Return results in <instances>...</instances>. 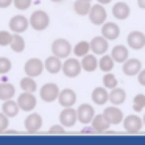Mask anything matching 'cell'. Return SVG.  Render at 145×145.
Instances as JSON below:
<instances>
[{
  "mask_svg": "<svg viewBox=\"0 0 145 145\" xmlns=\"http://www.w3.org/2000/svg\"><path fill=\"white\" fill-rule=\"evenodd\" d=\"M28 20H30V27L33 30H36V31H44L50 25V17H48V14L45 11H41V10L35 11L30 16Z\"/></svg>",
  "mask_w": 145,
  "mask_h": 145,
  "instance_id": "cell-1",
  "label": "cell"
},
{
  "mask_svg": "<svg viewBox=\"0 0 145 145\" xmlns=\"http://www.w3.org/2000/svg\"><path fill=\"white\" fill-rule=\"evenodd\" d=\"M70 52H72V45H70V42L67 39H56L52 44V53L55 56L61 58V59L63 58H69Z\"/></svg>",
  "mask_w": 145,
  "mask_h": 145,
  "instance_id": "cell-2",
  "label": "cell"
},
{
  "mask_svg": "<svg viewBox=\"0 0 145 145\" xmlns=\"http://www.w3.org/2000/svg\"><path fill=\"white\" fill-rule=\"evenodd\" d=\"M39 95H41V98L45 101V103H52V101L58 100V95H59V88H58L55 83H47V84H44L41 88Z\"/></svg>",
  "mask_w": 145,
  "mask_h": 145,
  "instance_id": "cell-3",
  "label": "cell"
},
{
  "mask_svg": "<svg viewBox=\"0 0 145 145\" xmlns=\"http://www.w3.org/2000/svg\"><path fill=\"white\" fill-rule=\"evenodd\" d=\"M36 103H38V100H36V97L33 95V92L24 91L22 94L19 95V98H17V105H19L20 111H25V112H30V111L35 109Z\"/></svg>",
  "mask_w": 145,
  "mask_h": 145,
  "instance_id": "cell-4",
  "label": "cell"
},
{
  "mask_svg": "<svg viewBox=\"0 0 145 145\" xmlns=\"http://www.w3.org/2000/svg\"><path fill=\"white\" fill-rule=\"evenodd\" d=\"M61 70H63V73L66 76L75 78V76H78L80 72H81V63H80L78 59H75V58H67V59L64 61Z\"/></svg>",
  "mask_w": 145,
  "mask_h": 145,
  "instance_id": "cell-5",
  "label": "cell"
},
{
  "mask_svg": "<svg viewBox=\"0 0 145 145\" xmlns=\"http://www.w3.org/2000/svg\"><path fill=\"white\" fill-rule=\"evenodd\" d=\"M24 70H25V73L28 76L36 78V76H39L42 73V70H44V63H42L41 59H38V58H31V59H28L25 63Z\"/></svg>",
  "mask_w": 145,
  "mask_h": 145,
  "instance_id": "cell-6",
  "label": "cell"
},
{
  "mask_svg": "<svg viewBox=\"0 0 145 145\" xmlns=\"http://www.w3.org/2000/svg\"><path fill=\"white\" fill-rule=\"evenodd\" d=\"M28 27H30V20L25 16H22V14L13 16L10 19V28L13 33H24L28 30Z\"/></svg>",
  "mask_w": 145,
  "mask_h": 145,
  "instance_id": "cell-7",
  "label": "cell"
},
{
  "mask_svg": "<svg viewBox=\"0 0 145 145\" xmlns=\"http://www.w3.org/2000/svg\"><path fill=\"white\" fill-rule=\"evenodd\" d=\"M89 19L94 25H101V24L106 22V11H105L103 5L98 3L91 7V11H89Z\"/></svg>",
  "mask_w": 145,
  "mask_h": 145,
  "instance_id": "cell-8",
  "label": "cell"
},
{
  "mask_svg": "<svg viewBox=\"0 0 145 145\" xmlns=\"http://www.w3.org/2000/svg\"><path fill=\"white\" fill-rule=\"evenodd\" d=\"M76 109H72L70 108H64V111H61L59 114V123L64 126V128H72L76 123Z\"/></svg>",
  "mask_w": 145,
  "mask_h": 145,
  "instance_id": "cell-9",
  "label": "cell"
},
{
  "mask_svg": "<svg viewBox=\"0 0 145 145\" xmlns=\"http://www.w3.org/2000/svg\"><path fill=\"white\" fill-rule=\"evenodd\" d=\"M94 116H95L94 108L88 103L80 105V108L76 109V119H78V122L84 123V125L86 123H91V120L94 119Z\"/></svg>",
  "mask_w": 145,
  "mask_h": 145,
  "instance_id": "cell-10",
  "label": "cell"
},
{
  "mask_svg": "<svg viewBox=\"0 0 145 145\" xmlns=\"http://www.w3.org/2000/svg\"><path fill=\"white\" fill-rule=\"evenodd\" d=\"M25 129L27 133H38L42 128V117L38 112H31L25 119Z\"/></svg>",
  "mask_w": 145,
  "mask_h": 145,
  "instance_id": "cell-11",
  "label": "cell"
},
{
  "mask_svg": "<svg viewBox=\"0 0 145 145\" xmlns=\"http://www.w3.org/2000/svg\"><path fill=\"white\" fill-rule=\"evenodd\" d=\"M58 101H59V105L63 108H70V106H73L75 101H76V94L72 89H63V91H59Z\"/></svg>",
  "mask_w": 145,
  "mask_h": 145,
  "instance_id": "cell-12",
  "label": "cell"
},
{
  "mask_svg": "<svg viewBox=\"0 0 145 145\" xmlns=\"http://www.w3.org/2000/svg\"><path fill=\"white\" fill-rule=\"evenodd\" d=\"M123 126L128 133H139L144 126V122L139 116H128L123 120Z\"/></svg>",
  "mask_w": 145,
  "mask_h": 145,
  "instance_id": "cell-13",
  "label": "cell"
},
{
  "mask_svg": "<svg viewBox=\"0 0 145 145\" xmlns=\"http://www.w3.org/2000/svg\"><path fill=\"white\" fill-rule=\"evenodd\" d=\"M120 35V28L117 24H112V22H105L103 27H101V36L106 38L108 41H114L117 39Z\"/></svg>",
  "mask_w": 145,
  "mask_h": 145,
  "instance_id": "cell-14",
  "label": "cell"
},
{
  "mask_svg": "<svg viewBox=\"0 0 145 145\" xmlns=\"http://www.w3.org/2000/svg\"><path fill=\"white\" fill-rule=\"evenodd\" d=\"M128 45L133 50H140L145 47V35L140 31H131L128 35Z\"/></svg>",
  "mask_w": 145,
  "mask_h": 145,
  "instance_id": "cell-15",
  "label": "cell"
},
{
  "mask_svg": "<svg viewBox=\"0 0 145 145\" xmlns=\"http://www.w3.org/2000/svg\"><path fill=\"white\" fill-rule=\"evenodd\" d=\"M89 44H91V50L94 55H105L108 50V39L103 38V36L94 38Z\"/></svg>",
  "mask_w": 145,
  "mask_h": 145,
  "instance_id": "cell-16",
  "label": "cell"
},
{
  "mask_svg": "<svg viewBox=\"0 0 145 145\" xmlns=\"http://www.w3.org/2000/svg\"><path fill=\"white\" fill-rule=\"evenodd\" d=\"M92 123V129L95 133H105L109 129L111 123L108 122V119L105 117V114H98V116H94V119L91 120Z\"/></svg>",
  "mask_w": 145,
  "mask_h": 145,
  "instance_id": "cell-17",
  "label": "cell"
},
{
  "mask_svg": "<svg viewBox=\"0 0 145 145\" xmlns=\"http://www.w3.org/2000/svg\"><path fill=\"white\" fill-rule=\"evenodd\" d=\"M103 114H105V117L108 119V122H109L111 125H119V123L123 120L122 111H120L119 108H116V106L106 108V109L103 111Z\"/></svg>",
  "mask_w": 145,
  "mask_h": 145,
  "instance_id": "cell-18",
  "label": "cell"
},
{
  "mask_svg": "<svg viewBox=\"0 0 145 145\" xmlns=\"http://www.w3.org/2000/svg\"><path fill=\"white\" fill-rule=\"evenodd\" d=\"M44 69L47 70L48 73H52V75H55V73L61 72V69H63V63H61V58L55 56V55L48 56L47 59H45V63H44Z\"/></svg>",
  "mask_w": 145,
  "mask_h": 145,
  "instance_id": "cell-19",
  "label": "cell"
},
{
  "mask_svg": "<svg viewBox=\"0 0 145 145\" xmlns=\"http://www.w3.org/2000/svg\"><path fill=\"white\" fill-rule=\"evenodd\" d=\"M142 69V64L139 59H136V58H133V59H126L125 63H123V73L128 76H133V75H137L139 72H140Z\"/></svg>",
  "mask_w": 145,
  "mask_h": 145,
  "instance_id": "cell-20",
  "label": "cell"
},
{
  "mask_svg": "<svg viewBox=\"0 0 145 145\" xmlns=\"http://www.w3.org/2000/svg\"><path fill=\"white\" fill-rule=\"evenodd\" d=\"M129 13H131V10H129L128 3H125V2H119V3H116L112 7V14L116 19L123 20L129 16Z\"/></svg>",
  "mask_w": 145,
  "mask_h": 145,
  "instance_id": "cell-21",
  "label": "cell"
},
{
  "mask_svg": "<svg viewBox=\"0 0 145 145\" xmlns=\"http://www.w3.org/2000/svg\"><path fill=\"white\" fill-rule=\"evenodd\" d=\"M19 111H20V108H19V105H17V101H14V100H5V103H3V106H2V112L5 114V116H8V119L10 117H16L17 114H19Z\"/></svg>",
  "mask_w": 145,
  "mask_h": 145,
  "instance_id": "cell-22",
  "label": "cell"
},
{
  "mask_svg": "<svg viewBox=\"0 0 145 145\" xmlns=\"http://www.w3.org/2000/svg\"><path fill=\"white\" fill-rule=\"evenodd\" d=\"M81 63V69L86 70V72H94L95 69L98 67V59L95 58V55H84L83 56V61H80Z\"/></svg>",
  "mask_w": 145,
  "mask_h": 145,
  "instance_id": "cell-23",
  "label": "cell"
},
{
  "mask_svg": "<svg viewBox=\"0 0 145 145\" xmlns=\"http://www.w3.org/2000/svg\"><path fill=\"white\" fill-rule=\"evenodd\" d=\"M108 100H109V94L106 88H95L92 91V101L95 105H105Z\"/></svg>",
  "mask_w": 145,
  "mask_h": 145,
  "instance_id": "cell-24",
  "label": "cell"
},
{
  "mask_svg": "<svg viewBox=\"0 0 145 145\" xmlns=\"http://www.w3.org/2000/svg\"><path fill=\"white\" fill-rule=\"evenodd\" d=\"M111 56H112L114 63H125V61L128 59V48H126L125 45H116V47L112 48Z\"/></svg>",
  "mask_w": 145,
  "mask_h": 145,
  "instance_id": "cell-25",
  "label": "cell"
},
{
  "mask_svg": "<svg viewBox=\"0 0 145 145\" xmlns=\"http://www.w3.org/2000/svg\"><path fill=\"white\" fill-rule=\"evenodd\" d=\"M10 48L16 53H22L24 48H25V39L20 36V33H14L13 35V39L10 42Z\"/></svg>",
  "mask_w": 145,
  "mask_h": 145,
  "instance_id": "cell-26",
  "label": "cell"
},
{
  "mask_svg": "<svg viewBox=\"0 0 145 145\" xmlns=\"http://www.w3.org/2000/svg\"><path fill=\"white\" fill-rule=\"evenodd\" d=\"M126 98V92L122 88H114L109 94V101L112 105H122Z\"/></svg>",
  "mask_w": 145,
  "mask_h": 145,
  "instance_id": "cell-27",
  "label": "cell"
},
{
  "mask_svg": "<svg viewBox=\"0 0 145 145\" xmlns=\"http://www.w3.org/2000/svg\"><path fill=\"white\" fill-rule=\"evenodd\" d=\"M16 94V89H14L13 84L10 83H0V100H10V98L14 97Z\"/></svg>",
  "mask_w": 145,
  "mask_h": 145,
  "instance_id": "cell-28",
  "label": "cell"
},
{
  "mask_svg": "<svg viewBox=\"0 0 145 145\" xmlns=\"http://www.w3.org/2000/svg\"><path fill=\"white\" fill-rule=\"evenodd\" d=\"M91 7H92L91 2H88V0H76L75 3H73V11L78 16H86L91 11Z\"/></svg>",
  "mask_w": 145,
  "mask_h": 145,
  "instance_id": "cell-29",
  "label": "cell"
},
{
  "mask_svg": "<svg viewBox=\"0 0 145 145\" xmlns=\"http://www.w3.org/2000/svg\"><path fill=\"white\" fill-rule=\"evenodd\" d=\"M20 88H22V91H25V92H33V94L38 91V84H36L35 78H33V76H28V75H27L25 78L20 80Z\"/></svg>",
  "mask_w": 145,
  "mask_h": 145,
  "instance_id": "cell-30",
  "label": "cell"
},
{
  "mask_svg": "<svg viewBox=\"0 0 145 145\" xmlns=\"http://www.w3.org/2000/svg\"><path fill=\"white\" fill-rule=\"evenodd\" d=\"M72 50H73V53H75V56L83 58L84 55L89 53V50H91V44H89V42H86V41H81V42H78V44L72 48Z\"/></svg>",
  "mask_w": 145,
  "mask_h": 145,
  "instance_id": "cell-31",
  "label": "cell"
},
{
  "mask_svg": "<svg viewBox=\"0 0 145 145\" xmlns=\"http://www.w3.org/2000/svg\"><path fill=\"white\" fill-rule=\"evenodd\" d=\"M98 67H100V69L103 70L105 73H106V72H111V70H112V67H114V59H112V56L103 55V56H101V59L98 61Z\"/></svg>",
  "mask_w": 145,
  "mask_h": 145,
  "instance_id": "cell-32",
  "label": "cell"
},
{
  "mask_svg": "<svg viewBox=\"0 0 145 145\" xmlns=\"http://www.w3.org/2000/svg\"><path fill=\"white\" fill-rule=\"evenodd\" d=\"M103 84H105V88H108V89H114V88H117V78L112 75V73H109V72H106V75L103 76Z\"/></svg>",
  "mask_w": 145,
  "mask_h": 145,
  "instance_id": "cell-33",
  "label": "cell"
},
{
  "mask_svg": "<svg viewBox=\"0 0 145 145\" xmlns=\"http://www.w3.org/2000/svg\"><path fill=\"white\" fill-rule=\"evenodd\" d=\"M145 108V95L144 94H137L134 97V100H133V109L134 111H142Z\"/></svg>",
  "mask_w": 145,
  "mask_h": 145,
  "instance_id": "cell-34",
  "label": "cell"
},
{
  "mask_svg": "<svg viewBox=\"0 0 145 145\" xmlns=\"http://www.w3.org/2000/svg\"><path fill=\"white\" fill-rule=\"evenodd\" d=\"M11 67H13V64H11V61L8 58H5V56L0 58V75L8 73L11 70Z\"/></svg>",
  "mask_w": 145,
  "mask_h": 145,
  "instance_id": "cell-35",
  "label": "cell"
},
{
  "mask_svg": "<svg viewBox=\"0 0 145 145\" xmlns=\"http://www.w3.org/2000/svg\"><path fill=\"white\" fill-rule=\"evenodd\" d=\"M11 39H13V35H11L10 31H0V45H2V47L10 45Z\"/></svg>",
  "mask_w": 145,
  "mask_h": 145,
  "instance_id": "cell-36",
  "label": "cell"
},
{
  "mask_svg": "<svg viewBox=\"0 0 145 145\" xmlns=\"http://www.w3.org/2000/svg\"><path fill=\"white\" fill-rule=\"evenodd\" d=\"M13 3L19 11H24V10H27V8H30L31 0H13Z\"/></svg>",
  "mask_w": 145,
  "mask_h": 145,
  "instance_id": "cell-37",
  "label": "cell"
},
{
  "mask_svg": "<svg viewBox=\"0 0 145 145\" xmlns=\"http://www.w3.org/2000/svg\"><path fill=\"white\" fill-rule=\"evenodd\" d=\"M8 116H5L3 112H0V133H7L8 129Z\"/></svg>",
  "mask_w": 145,
  "mask_h": 145,
  "instance_id": "cell-38",
  "label": "cell"
},
{
  "mask_svg": "<svg viewBox=\"0 0 145 145\" xmlns=\"http://www.w3.org/2000/svg\"><path fill=\"white\" fill-rule=\"evenodd\" d=\"M50 133H53V134H63L64 131H66V128H64L63 125H55V126H50V129H48Z\"/></svg>",
  "mask_w": 145,
  "mask_h": 145,
  "instance_id": "cell-39",
  "label": "cell"
},
{
  "mask_svg": "<svg viewBox=\"0 0 145 145\" xmlns=\"http://www.w3.org/2000/svg\"><path fill=\"white\" fill-rule=\"evenodd\" d=\"M137 78H139V83H140V86H145V69H144V70L140 69V72L137 73Z\"/></svg>",
  "mask_w": 145,
  "mask_h": 145,
  "instance_id": "cell-40",
  "label": "cell"
},
{
  "mask_svg": "<svg viewBox=\"0 0 145 145\" xmlns=\"http://www.w3.org/2000/svg\"><path fill=\"white\" fill-rule=\"evenodd\" d=\"M13 3V0H0V8H8Z\"/></svg>",
  "mask_w": 145,
  "mask_h": 145,
  "instance_id": "cell-41",
  "label": "cell"
},
{
  "mask_svg": "<svg viewBox=\"0 0 145 145\" xmlns=\"http://www.w3.org/2000/svg\"><path fill=\"white\" fill-rule=\"evenodd\" d=\"M137 5L142 8V10H145V0H137Z\"/></svg>",
  "mask_w": 145,
  "mask_h": 145,
  "instance_id": "cell-42",
  "label": "cell"
},
{
  "mask_svg": "<svg viewBox=\"0 0 145 145\" xmlns=\"http://www.w3.org/2000/svg\"><path fill=\"white\" fill-rule=\"evenodd\" d=\"M98 3H101V5H106V3H109L111 0H97Z\"/></svg>",
  "mask_w": 145,
  "mask_h": 145,
  "instance_id": "cell-43",
  "label": "cell"
},
{
  "mask_svg": "<svg viewBox=\"0 0 145 145\" xmlns=\"http://www.w3.org/2000/svg\"><path fill=\"white\" fill-rule=\"evenodd\" d=\"M50 2H55V3H59V2H63V0H50Z\"/></svg>",
  "mask_w": 145,
  "mask_h": 145,
  "instance_id": "cell-44",
  "label": "cell"
},
{
  "mask_svg": "<svg viewBox=\"0 0 145 145\" xmlns=\"http://www.w3.org/2000/svg\"><path fill=\"white\" fill-rule=\"evenodd\" d=\"M142 122H144V125H145V116H144V119H142Z\"/></svg>",
  "mask_w": 145,
  "mask_h": 145,
  "instance_id": "cell-45",
  "label": "cell"
},
{
  "mask_svg": "<svg viewBox=\"0 0 145 145\" xmlns=\"http://www.w3.org/2000/svg\"><path fill=\"white\" fill-rule=\"evenodd\" d=\"M88 2H91V0H88Z\"/></svg>",
  "mask_w": 145,
  "mask_h": 145,
  "instance_id": "cell-46",
  "label": "cell"
}]
</instances>
